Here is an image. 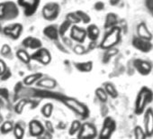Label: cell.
<instances>
[{"instance_id": "6da1fadb", "label": "cell", "mask_w": 153, "mask_h": 139, "mask_svg": "<svg viewBox=\"0 0 153 139\" xmlns=\"http://www.w3.org/2000/svg\"><path fill=\"white\" fill-rule=\"evenodd\" d=\"M153 101V90L148 86H142L135 99L134 102V113L137 116L143 115L148 106Z\"/></svg>"}, {"instance_id": "7a4b0ae2", "label": "cell", "mask_w": 153, "mask_h": 139, "mask_svg": "<svg viewBox=\"0 0 153 139\" xmlns=\"http://www.w3.org/2000/svg\"><path fill=\"white\" fill-rule=\"evenodd\" d=\"M19 15L18 5L13 1L0 3V20H13Z\"/></svg>"}, {"instance_id": "3957f363", "label": "cell", "mask_w": 153, "mask_h": 139, "mask_svg": "<svg viewBox=\"0 0 153 139\" xmlns=\"http://www.w3.org/2000/svg\"><path fill=\"white\" fill-rule=\"evenodd\" d=\"M115 130H116L115 120L111 117H105L103 122V126L99 134V139H111Z\"/></svg>"}, {"instance_id": "277c9868", "label": "cell", "mask_w": 153, "mask_h": 139, "mask_svg": "<svg viewBox=\"0 0 153 139\" xmlns=\"http://www.w3.org/2000/svg\"><path fill=\"white\" fill-rule=\"evenodd\" d=\"M59 11H60V7L58 3L48 2L42 7V16L44 19L48 21H53L59 16Z\"/></svg>"}, {"instance_id": "5b68a950", "label": "cell", "mask_w": 153, "mask_h": 139, "mask_svg": "<svg viewBox=\"0 0 153 139\" xmlns=\"http://www.w3.org/2000/svg\"><path fill=\"white\" fill-rule=\"evenodd\" d=\"M120 41V30L117 27H114L104 38L100 46L103 49H110Z\"/></svg>"}, {"instance_id": "8992f818", "label": "cell", "mask_w": 153, "mask_h": 139, "mask_svg": "<svg viewBox=\"0 0 153 139\" xmlns=\"http://www.w3.org/2000/svg\"><path fill=\"white\" fill-rule=\"evenodd\" d=\"M41 0H17V5L24 8L26 16H33L38 9Z\"/></svg>"}, {"instance_id": "52a82bcc", "label": "cell", "mask_w": 153, "mask_h": 139, "mask_svg": "<svg viewBox=\"0 0 153 139\" xmlns=\"http://www.w3.org/2000/svg\"><path fill=\"white\" fill-rule=\"evenodd\" d=\"M143 129L147 137L153 136V109L148 108L143 113Z\"/></svg>"}, {"instance_id": "ba28073f", "label": "cell", "mask_w": 153, "mask_h": 139, "mask_svg": "<svg viewBox=\"0 0 153 139\" xmlns=\"http://www.w3.org/2000/svg\"><path fill=\"white\" fill-rule=\"evenodd\" d=\"M133 67L137 71V72L141 76H148L153 71L152 64L142 59H136L133 61Z\"/></svg>"}, {"instance_id": "9c48e42d", "label": "cell", "mask_w": 153, "mask_h": 139, "mask_svg": "<svg viewBox=\"0 0 153 139\" xmlns=\"http://www.w3.org/2000/svg\"><path fill=\"white\" fill-rule=\"evenodd\" d=\"M97 132L96 126L92 124L87 123L81 126L79 138V139H94L97 136Z\"/></svg>"}, {"instance_id": "30bf717a", "label": "cell", "mask_w": 153, "mask_h": 139, "mask_svg": "<svg viewBox=\"0 0 153 139\" xmlns=\"http://www.w3.org/2000/svg\"><path fill=\"white\" fill-rule=\"evenodd\" d=\"M132 46L137 49L138 51L141 52H149L152 48H153V45L152 43H150V41H148V40H145V39H142V38H140V37H134L132 39Z\"/></svg>"}, {"instance_id": "8fae6325", "label": "cell", "mask_w": 153, "mask_h": 139, "mask_svg": "<svg viewBox=\"0 0 153 139\" xmlns=\"http://www.w3.org/2000/svg\"><path fill=\"white\" fill-rule=\"evenodd\" d=\"M22 32H23V25L19 23L11 24L4 28L5 34L11 37L12 39H18Z\"/></svg>"}, {"instance_id": "7c38bea8", "label": "cell", "mask_w": 153, "mask_h": 139, "mask_svg": "<svg viewBox=\"0 0 153 139\" xmlns=\"http://www.w3.org/2000/svg\"><path fill=\"white\" fill-rule=\"evenodd\" d=\"M87 36V31L76 25H73L70 32V37L79 43H83Z\"/></svg>"}, {"instance_id": "4fadbf2b", "label": "cell", "mask_w": 153, "mask_h": 139, "mask_svg": "<svg viewBox=\"0 0 153 139\" xmlns=\"http://www.w3.org/2000/svg\"><path fill=\"white\" fill-rule=\"evenodd\" d=\"M33 60H37L38 61L47 64L51 61V54L46 49H39L36 52H34L32 56Z\"/></svg>"}, {"instance_id": "5bb4252c", "label": "cell", "mask_w": 153, "mask_h": 139, "mask_svg": "<svg viewBox=\"0 0 153 139\" xmlns=\"http://www.w3.org/2000/svg\"><path fill=\"white\" fill-rule=\"evenodd\" d=\"M69 106L72 108L73 110H75L76 113L80 114L81 116H88V109L86 106H84L83 104L79 103V101L76 100H69Z\"/></svg>"}, {"instance_id": "9a60e30c", "label": "cell", "mask_w": 153, "mask_h": 139, "mask_svg": "<svg viewBox=\"0 0 153 139\" xmlns=\"http://www.w3.org/2000/svg\"><path fill=\"white\" fill-rule=\"evenodd\" d=\"M103 88L105 90V92H106V94L108 95L109 98H112L114 99H115L118 98L119 92H118L116 87L114 86V84L113 82H109V81L104 82Z\"/></svg>"}, {"instance_id": "2e32d148", "label": "cell", "mask_w": 153, "mask_h": 139, "mask_svg": "<svg viewBox=\"0 0 153 139\" xmlns=\"http://www.w3.org/2000/svg\"><path fill=\"white\" fill-rule=\"evenodd\" d=\"M43 33L48 38H50L51 40H57L59 37V28L55 25H51L46 26L43 30Z\"/></svg>"}, {"instance_id": "e0dca14e", "label": "cell", "mask_w": 153, "mask_h": 139, "mask_svg": "<svg viewBox=\"0 0 153 139\" xmlns=\"http://www.w3.org/2000/svg\"><path fill=\"white\" fill-rule=\"evenodd\" d=\"M137 32H138V37H140V38H142V39H145L148 41H150L152 39V34H150V32L149 31V29L147 28L145 24L139 25Z\"/></svg>"}, {"instance_id": "ac0fdd59", "label": "cell", "mask_w": 153, "mask_h": 139, "mask_svg": "<svg viewBox=\"0 0 153 139\" xmlns=\"http://www.w3.org/2000/svg\"><path fill=\"white\" fill-rule=\"evenodd\" d=\"M24 45L27 48L31 49H38L42 46V43L39 39L34 38V37H27L24 40L23 42Z\"/></svg>"}, {"instance_id": "d6986e66", "label": "cell", "mask_w": 153, "mask_h": 139, "mask_svg": "<svg viewBox=\"0 0 153 139\" xmlns=\"http://www.w3.org/2000/svg\"><path fill=\"white\" fill-rule=\"evenodd\" d=\"M87 35L88 36V38L92 41H96L98 38L99 35V30L97 27V25H91L88 27L87 29Z\"/></svg>"}, {"instance_id": "ffe728a7", "label": "cell", "mask_w": 153, "mask_h": 139, "mask_svg": "<svg viewBox=\"0 0 153 139\" xmlns=\"http://www.w3.org/2000/svg\"><path fill=\"white\" fill-rule=\"evenodd\" d=\"M133 136L134 139H147V135L144 132L143 127H141L140 126H135V127L133 128Z\"/></svg>"}, {"instance_id": "44dd1931", "label": "cell", "mask_w": 153, "mask_h": 139, "mask_svg": "<svg viewBox=\"0 0 153 139\" xmlns=\"http://www.w3.org/2000/svg\"><path fill=\"white\" fill-rule=\"evenodd\" d=\"M96 96H97V98L102 102V103H105V102H107V100H108V95L106 94V92H105V90H104V88L103 87H100V88H97V90H96Z\"/></svg>"}, {"instance_id": "7402d4cb", "label": "cell", "mask_w": 153, "mask_h": 139, "mask_svg": "<svg viewBox=\"0 0 153 139\" xmlns=\"http://www.w3.org/2000/svg\"><path fill=\"white\" fill-rule=\"evenodd\" d=\"M76 67L78 68L79 71L84 72H90L93 68V62L92 61H87V62H80L76 63Z\"/></svg>"}, {"instance_id": "603a6c76", "label": "cell", "mask_w": 153, "mask_h": 139, "mask_svg": "<svg viewBox=\"0 0 153 139\" xmlns=\"http://www.w3.org/2000/svg\"><path fill=\"white\" fill-rule=\"evenodd\" d=\"M66 20L68 21L71 25L72 24H78L80 22V19L79 17V16L76 15V13H68L67 16H66Z\"/></svg>"}, {"instance_id": "cb8c5ba5", "label": "cell", "mask_w": 153, "mask_h": 139, "mask_svg": "<svg viewBox=\"0 0 153 139\" xmlns=\"http://www.w3.org/2000/svg\"><path fill=\"white\" fill-rule=\"evenodd\" d=\"M17 57L22 61H24V62H25V63H27V62H29L30 61V56H29V54L25 52V51H24V50H19L18 52H17Z\"/></svg>"}, {"instance_id": "d4e9b609", "label": "cell", "mask_w": 153, "mask_h": 139, "mask_svg": "<svg viewBox=\"0 0 153 139\" xmlns=\"http://www.w3.org/2000/svg\"><path fill=\"white\" fill-rule=\"evenodd\" d=\"M42 132L41 125L38 122H32L31 123V133L33 135H39Z\"/></svg>"}, {"instance_id": "484cf974", "label": "cell", "mask_w": 153, "mask_h": 139, "mask_svg": "<svg viewBox=\"0 0 153 139\" xmlns=\"http://www.w3.org/2000/svg\"><path fill=\"white\" fill-rule=\"evenodd\" d=\"M76 15L79 16V17L80 21H83L85 24H87V23H88V22L90 21V17H89V16H88V14H86L85 12H83V11L79 10V11H76Z\"/></svg>"}, {"instance_id": "4316f807", "label": "cell", "mask_w": 153, "mask_h": 139, "mask_svg": "<svg viewBox=\"0 0 153 139\" xmlns=\"http://www.w3.org/2000/svg\"><path fill=\"white\" fill-rule=\"evenodd\" d=\"M71 25V24L68 22V21H67V20H65L62 24H61V25L59 26V34H64L66 32H67V30L68 29V27Z\"/></svg>"}, {"instance_id": "83f0119b", "label": "cell", "mask_w": 153, "mask_h": 139, "mask_svg": "<svg viewBox=\"0 0 153 139\" xmlns=\"http://www.w3.org/2000/svg\"><path fill=\"white\" fill-rule=\"evenodd\" d=\"M80 128H81L80 123L79 121H74L72 123V125H71V128H70V131H69L70 135H74L76 132H78Z\"/></svg>"}, {"instance_id": "f1b7e54d", "label": "cell", "mask_w": 153, "mask_h": 139, "mask_svg": "<svg viewBox=\"0 0 153 139\" xmlns=\"http://www.w3.org/2000/svg\"><path fill=\"white\" fill-rule=\"evenodd\" d=\"M10 52H11V48L9 47V45H7V44L3 45V47L1 49V54L2 55H7L8 53H10Z\"/></svg>"}, {"instance_id": "f546056e", "label": "cell", "mask_w": 153, "mask_h": 139, "mask_svg": "<svg viewBox=\"0 0 153 139\" xmlns=\"http://www.w3.org/2000/svg\"><path fill=\"white\" fill-rule=\"evenodd\" d=\"M15 133H16V137H17L18 139H20V138L23 136V130H22V128L19 127V126H16V127Z\"/></svg>"}, {"instance_id": "4dcf8cb0", "label": "cell", "mask_w": 153, "mask_h": 139, "mask_svg": "<svg viewBox=\"0 0 153 139\" xmlns=\"http://www.w3.org/2000/svg\"><path fill=\"white\" fill-rule=\"evenodd\" d=\"M146 4H147V7L153 15V0H146Z\"/></svg>"}, {"instance_id": "1f68e13d", "label": "cell", "mask_w": 153, "mask_h": 139, "mask_svg": "<svg viewBox=\"0 0 153 139\" xmlns=\"http://www.w3.org/2000/svg\"><path fill=\"white\" fill-rule=\"evenodd\" d=\"M38 78V75H32V76H29L27 79H26V81H25V82H26V84H31L35 79H37Z\"/></svg>"}, {"instance_id": "d6a6232c", "label": "cell", "mask_w": 153, "mask_h": 139, "mask_svg": "<svg viewBox=\"0 0 153 139\" xmlns=\"http://www.w3.org/2000/svg\"><path fill=\"white\" fill-rule=\"evenodd\" d=\"M12 128V126H11V124L10 123H6L4 126H3V127H2V131L3 132H8V131H10V129Z\"/></svg>"}, {"instance_id": "836d02e7", "label": "cell", "mask_w": 153, "mask_h": 139, "mask_svg": "<svg viewBox=\"0 0 153 139\" xmlns=\"http://www.w3.org/2000/svg\"><path fill=\"white\" fill-rule=\"evenodd\" d=\"M6 69V66H5V63L3 62V61L0 60V74H2L5 71Z\"/></svg>"}, {"instance_id": "e575fe53", "label": "cell", "mask_w": 153, "mask_h": 139, "mask_svg": "<svg viewBox=\"0 0 153 139\" xmlns=\"http://www.w3.org/2000/svg\"><path fill=\"white\" fill-rule=\"evenodd\" d=\"M75 52H76V53H82V52H84V48H83L82 46L78 45V46H76V48H75Z\"/></svg>"}, {"instance_id": "d590c367", "label": "cell", "mask_w": 153, "mask_h": 139, "mask_svg": "<svg viewBox=\"0 0 153 139\" xmlns=\"http://www.w3.org/2000/svg\"><path fill=\"white\" fill-rule=\"evenodd\" d=\"M95 8H96L97 10H101V9H103V8H104V4L101 3V2H97V3L95 5Z\"/></svg>"}]
</instances>
